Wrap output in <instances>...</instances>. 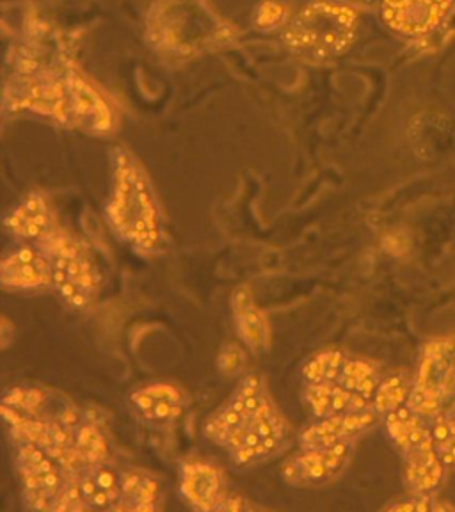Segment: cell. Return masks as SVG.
<instances>
[{"label": "cell", "mask_w": 455, "mask_h": 512, "mask_svg": "<svg viewBox=\"0 0 455 512\" xmlns=\"http://www.w3.org/2000/svg\"><path fill=\"white\" fill-rule=\"evenodd\" d=\"M303 400L313 418H328L372 408L368 402L338 383L304 384Z\"/></svg>", "instance_id": "cell-18"}, {"label": "cell", "mask_w": 455, "mask_h": 512, "mask_svg": "<svg viewBox=\"0 0 455 512\" xmlns=\"http://www.w3.org/2000/svg\"><path fill=\"white\" fill-rule=\"evenodd\" d=\"M159 480L143 470L121 473L120 500L114 511L150 512L160 509Z\"/></svg>", "instance_id": "cell-20"}, {"label": "cell", "mask_w": 455, "mask_h": 512, "mask_svg": "<svg viewBox=\"0 0 455 512\" xmlns=\"http://www.w3.org/2000/svg\"><path fill=\"white\" fill-rule=\"evenodd\" d=\"M2 287L9 292H34L52 288L50 262L41 246H20L4 256L0 265Z\"/></svg>", "instance_id": "cell-13"}, {"label": "cell", "mask_w": 455, "mask_h": 512, "mask_svg": "<svg viewBox=\"0 0 455 512\" xmlns=\"http://www.w3.org/2000/svg\"><path fill=\"white\" fill-rule=\"evenodd\" d=\"M233 324L242 345L253 354H264L271 347V322L267 313L258 306L251 288H235L230 301Z\"/></svg>", "instance_id": "cell-15"}, {"label": "cell", "mask_w": 455, "mask_h": 512, "mask_svg": "<svg viewBox=\"0 0 455 512\" xmlns=\"http://www.w3.org/2000/svg\"><path fill=\"white\" fill-rule=\"evenodd\" d=\"M360 18L349 0H310L285 22L283 43L306 63H329L354 45Z\"/></svg>", "instance_id": "cell-3"}, {"label": "cell", "mask_w": 455, "mask_h": 512, "mask_svg": "<svg viewBox=\"0 0 455 512\" xmlns=\"http://www.w3.org/2000/svg\"><path fill=\"white\" fill-rule=\"evenodd\" d=\"M248 356L246 351L239 344H226L217 358V368L224 377L239 376L240 372L246 368Z\"/></svg>", "instance_id": "cell-26"}, {"label": "cell", "mask_w": 455, "mask_h": 512, "mask_svg": "<svg viewBox=\"0 0 455 512\" xmlns=\"http://www.w3.org/2000/svg\"><path fill=\"white\" fill-rule=\"evenodd\" d=\"M438 505L434 504L431 495H425V493H413V496L408 498H402L399 502H393V504L386 507V511H399V512H429L436 511Z\"/></svg>", "instance_id": "cell-27"}, {"label": "cell", "mask_w": 455, "mask_h": 512, "mask_svg": "<svg viewBox=\"0 0 455 512\" xmlns=\"http://www.w3.org/2000/svg\"><path fill=\"white\" fill-rule=\"evenodd\" d=\"M4 226L16 239L34 244H41L54 235L57 232L56 214L47 194L40 191L27 194L6 216Z\"/></svg>", "instance_id": "cell-14"}, {"label": "cell", "mask_w": 455, "mask_h": 512, "mask_svg": "<svg viewBox=\"0 0 455 512\" xmlns=\"http://www.w3.org/2000/svg\"><path fill=\"white\" fill-rule=\"evenodd\" d=\"M105 217L118 239L137 255L155 256L166 244V219L143 164L127 148L112 153V185Z\"/></svg>", "instance_id": "cell-2"}, {"label": "cell", "mask_w": 455, "mask_h": 512, "mask_svg": "<svg viewBox=\"0 0 455 512\" xmlns=\"http://www.w3.org/2000/svg\"><path fill=\"white\" fill-rule=\"evenodd\" d=\"M377 413L374 408L365 411H352L340 415L317 418V422L308 425L301 432V447H319V445H333L340 441H356L363 432L374 427L377 422Z\"/></svg>", "instance_id": "cell-16"}, {"label": "cell", "mask_w": 455, "mask_h": 512, "mask_svg": "<svg viewBox=\"0 0 455 512\" xmlns=\"http://www.w3.org/2000/svg\"><path fill=\"white\" fill-rule=\"evenodd\" d=\"M75 448H77L82 470H86L93 464L109 461V454H111V443L105 434L104 427L93 418H86V416L75 429Z\"/></svg>", "instance_id": "cell-21"}, {"label": "cell", "mask_w": 455, "mask_h": 512, "mask_svg": "<svg viewBox=\"0 0 455 512\" xmlns=\"http://www.w3.org/2000/svg\"><path fill=\"white\" fill-rule=\"evenodd\" d=\"M288 436L290 424L269 395L226 450L237 468H251L276 456L285 447Z\"/></svg>", "instance_id": "cell-8"}, {"label": "cell", "mask_w": 455, "mask_h": 512, "mask_svg": "<svg viewBox=\"0 0 455 512\" xmlns=\"http://www.w3.org/2000/svg\"><path fill=\"white\" fill-rule=\"evenodd\" d=\"M354 441H340L333 445L301 447L281 466L285 482L296 488H322L344 473L351 461Z\"/></svg>", "instance_id": "cell-10"}, {"label": "cell", "mask_w": 455, "mask_h": 512, "mask_svg": "<svg viewBox=\"0 0 455 512\" xmlns=\"http://www.w3.org/2000/svg\"><path fill=\"white\" fill-rule=\"evenodd\" d=\"M130 404L150 424H173L185 411V393L171 383L144 384L130 393Z\"/></svg>", "instance_id": "cell-17"}, {"label": "cell", "mask_w": 455, "mask_h": 512, "mask_svg": "<svg viewBox=\"0 0 455 512\" xmlns=\"http://www.w3.org/2000/svg\"><path fill=\"white\" fill-rule=\"evenodd\" d=\"M347 354L336 347L315 352L310 360L301 368L304 384L336 383L342 374Z\"/></svg>", "instance_id": "cell-23"}, {"label": "cell", "mask_w": 455, "mask_h": 512, "mask_svg": "<svg viewBox=\"0 0 455 512\" xmlns=\"http://www.w3.org/2000/svg\"><path fill=\"white\" fill-rule=\"evenodd\" d=\"M386 431L404 457L406 480L413 493L431 495L445 479L447 466L441 461L432 429L425 427L424 416L409 406L384 416Z\"/></svg>", "instance_id": "cell-5"}, {"label": "cell", "mask_w": 455, "mask_h": 512, "mask_svg": "<svg viewBox=\"0 0 455 512\" xmlns=\"http://www.w3.org/2000/svg\"><path fill=\"white\" fill-rule=\"evenodd\" d=\"M0 333H2V349H8V345L11 344V338L15 336V328H13V324L9 322L8 317H2Z\"/></svg>", "instance_id": "cell-28"}, {"label": "cell", "mask_w": 455, "mask_h": 512, "mask_svg": "<svg viewBox=\"0 0 455 512\" xmlns=\"http://www.w3.org/2000/svg\"><path fill=\"white\" fill-rule=\"evenodd\" d=\"M336 383L342 384L349 392L358 395L360 399L372 406L381 379L372 361L363 360V358H347Z\"/></svg>", "instance_id": "cell-22"}, {"label": "cell", "mask_w": 455, "mask_h": 512, "mask_svg": "<svg viewBox=\"0 0 455 512\" xmlns=\"http://www.w3.org/2000/svg\"><path fill=\"white\" fill-rule=\"evenodd\" d=\"M384 25L404 40L420 41L440 31L455 0H377Z\"/></svg>", "instance_id": "cell-11"}, {"label": "cell", "mask_w": 455, "mask_h": 512, "mask_svg": "<svg viewBox=\"0 0 455 512\" xmlns=\"http://www.w3.org/2000/svg\"><path fill=\"white\" fill-rule=\"evenodd\" d=\"M38 246L47 253L52 288L59 301L75 312L88 310L98 297L102 278L84 242L57 230Z\"/></svg>", "instance_id": "cell-4"}, {"label": "cell", "mask_w": 455, "mask_h": 512, "mask_svg": "<svg viewBox=\"0 0 455 512\" xmlns=\"http://www.w3.org/2000/svg\"><path fill=\"white\" fill-rule=\"evenodd\" d=\"M455 338H436L425 345L408 406L424 418H436L452 399Z\"/></svg>", "instance_id": "cell-6"}, {"label": "cell", "mask_w": 455, "mask_h": 512, "mask_svg": "<svg viewBox=\"0 0 455 512\" xmlns=\"http://www.w3.org/2000/svg\"><path fill=\"white\" fill-rule=\"evenodd\" d=\"M267 397L269 393L264 377L258 374L242 377L223 406L208 416L203 427L205 438L219 447H228L239 436V432L251 422V418Z\"/></svg>", "instance_id": "cell-9"}, {"label": "cell", "mask_w": 455, "mask_h": 512, "mask_svg": "<svg viewBox=\"0 0 455 512\" xmlns=\"http://www.w3.org/2000/svg\"><path fill=\"white\" fill-rule=\"evenodd\" d=\"M180 495L194 511L214 512L223 509L230 493L216 464L189 459L180 470Z\"/></svg>", "instance_id": "cell-12"}, {"label": "cell", "mask_w": 455, "mask_h": 512, "mask_svg": "<svg viewBox=\"0 0 455 512\" xmlns=\"http://www.w3.org/2000/svg\"><path fill=\"white\" fill-rule=\"evenodd\" d=\"M4 109L32 112L89 136H109L116 118L109 100L80 72L57 34L43 31L16 52L4 93Z\"/></svg>", "instance_id": "cell-1"}, {"label": "cell", "mask_w": 455, "mask_h": 512, "mask_svg": "<svg viewBox=\"0 0 455 512\" xmlns=\"http://www.w3.org/2000/svg\"><path fill=\"white\" fill-rule=\"evenodd\" d=\"M80 491L88 509H114L120 500L121 473L111 464L88 466L79 473Z\"/></svg>", "instance_id": "cell-19"}, {"label": "cell", "mask_w": 455, "mask_h": 512, "mask_svg": "<svg viewBox=\"0 0 455 512\" xmlns=\"http://www.w3.org/2000/svg\"><path fill=\"white\" fill-rule=\"evenodd\" d=\"M411 390H413V383L409 381L408 377H404L402 374L386 377L377 386L372 408L377 415L383 416L404 408V406H408Z\"/></svg>", "instance_id": "cell-24"}, {"label": "cell", "mask_w": 455, "mask_h": 512, "mask_svg": "<svg viewBox=\"0 0 455 512\" xmlns=\"http://www.w3.org/2000/svg\"><path fill=\"white\" fill-rule=\"evenodd\" d=\"M15 445L16 472L24 489L25 505L32 511L54 512L57 498L73 472L34 443L15 441Z\"/></svg>", "instance_id": "cell-7"}, {"label": "cell", "mask_w": 455, "mask_h": 512, "mask_svg": "<svg viewBox=\"0 0 455 512\" xmlns=\"http://www.w3.org/2000/svg\"><path fill=\"white\" fill-rule=\"evenodd\" d=\"M434 443L447 470L455 468V400L443 408L432 425Z\"/></svg>", "instance_id": "cell-25"}]
</instances>
